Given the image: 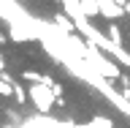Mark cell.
Instances as JSON below:
<instances>
[{
    "mask_svg": "<svg viewBox=\"0 0 130 128\" xmlns=\"http://www.w3.org/2000/svg\"><path fill=\"white\" fill-rule=\"evenodd\" d=\"M30 101L35 104V109H38L41 114H49V112H52V106L57 104V98H54V93H52V87L41 85V82L30 87Z\"/></svg>",
    "mask_w": 130,
    "mask_h": 128,
    "instance_id": "cell-1",
    "label": "cell"
},
{
    "mask_svg": "<svg viewBox=\"0 0 130 128\" xmlns=\"http://www.w3.org/2000/svg\"><path fill=\"white\" fill-rule=\"evenodd\" d=\"M98 8H100V16H106V19H117V16H122L125 14V8L122 6H117L114 0H98Z\"/></svg>",
    "mask_w": 130,
    "mask_h": 128,
    "instance_id": "cell-2",
    "label": "cell"
},
{
    "mask_svg": "<svg viewBox=\"0 0 130 128\" xmlns=\"http://www.w3.org/2000/svg\"><path fill=\"white\" fill-rule=\"evenodd\" d=\"M54 27H60V30L68 33V36H73V30H76V22H73L68 14H54Z\"/></svg>",
    "mask_w": 130,
    "mask_h": 128,
    "instance_id": "cell-3",
    "label": "cell"
},
{
    "mask_svg": "<svg viewBox=\"0 0 130 128\" xmlns=\"http://www.w3.org/2000/svg\"><path fill=\"white\" fill-rule=\"evenodd\" d=\"M81 8H84V14H87L89 19H95V16H100V8H98V0H81Z\"/></svg>",
    "mask_w": 130,
    "mask_h": 128,
    "instance_id": "cell-4",
    "label": "cell"
},
{
    "mask_svg": "<svg viewBox=\"0 0 130 128\" xmlns=\"http://www.w3.org/2000/svg\"><path fill=\"white\" fill-rule=\"evenodd\" d=\"M106 36H108V41H111L114 46H122V30L117 27V25H108V30H106Z\"/></svg>",
    "mask_w": 130,
    "mask_h": 128,
    "instance_id": "cell-5",
    "label": "cell"
},
{
    "mask_svg": "<svg viewBox=\"0 0 130 128\" xmlns=\"http://www.w3.org/2000/svg\"><path fill=\"white\" fill-rule=\"evenodd\" d=\"M11 87H14V98H16V104H27L30 93H24V87L19 85V82H11Z\"/></svg>",
    "mask_w": 130,
    "mask_h": 128,
    "instance_id": "cell-6",
    "label": "cell"
},
{
    "mask_svg": "<svg viewBox=\"0 0 130 128\" xmlns=\"http://www.w3.org/2000/svg\"><path fill=\"white\" fill-rule=\"evenodd\" d=\"M22 79L32 82V85H38V82H43V74H38V71H22Z\"/></svg>",
    "mask_w": 130,
    "mask_h": 128,
    "instance_id": "cell-7",
    "label": "cell"
},
{
    "mask_svg": "<svg viewBox=\"0 0 130 128\" xmlns=\"http://www.w3.org/2000/svg\"><path fill=\"white\" fill-rule=\"evenodd\" d=\"M92 125L95 128H114V123L108 120V117H100V114H98V117H92Z\"/></svg>",
    "mask_w": 130,
    "mask_h": 128,
    "instance_id": "cell-8",
    "label": "cell"
},
{
    "mask_svg": "<svg viewBox=\"0 0 130 128\" xmlns=\"http://www.w3.org/2000/svg\"><path fill=\"white\" fill-rule=\"evenodd\" d=\"M52 93H54V98H62V85H54V87H52Z\"/></svg>",
    "mask_w": 130,
    "mask_h": 128,
    "instance_id": "cell-9",
    "label": "cell"
},
{
    "mask_svg": "<svg viewBox=\"0 0 130 128\" xmlns=\"http://www.w3.org/2000/svg\"><path fill=\"white\" fill-rule=\"evenodd\" d=\"M122 98H125V101H130V85H122Z\"/></svg>",
    "mask_w": 130,
    "mask_h": 128,
    "instance_id": "cell-10",
    "label": "cell"
},
{
    "mask_svg": "<svg viewBox=\"0 0 130 128\" xmlns=\"http://www.w3.org/2000/svg\"><path fill=\"white\" fill-rule=\"evenodd\" d=\"M6 71V60H3V52H0V74Z\"/></svg>",
    "mask_w": 130,
    "mask_h": 128,
    "instance_id": "cell-11",
    "label": "cell"
},
{
    "mask_svg": "<svg viewBox=\"0 0 130 128\" xmlns=\"http://www.w3.org/2000/svg\"><path fill=\"white\" fill-rule=\"evenodd\" d=\"M114 3H117V6H122V8L127 6V0H114Z\"/></svg>",
    "mask_w": 130,
    "mask_h": 128,
    "instance_id": "cell-12",
    "label": "cell"
},
{
    "mask_svg": "<svg viewBox=\"0 0 130 128\" xmlns=\"http://www.w3.org/2000/svg\"><path fill=\"white\" fill-rule=\"evenodd\" d=\"M125 14H130V0H127V6H125Z\"/></svg>",
    "mask_w": 130,
    "mask_h": 128,
    "instance_id": "cell-13",
    "label": "cell"
},
{
    "mask_svg": "<svg viewBox=\"0 0 130 128\" xmlns=\"http://www.w3.org/2000/svg\"><path fill=\"white\" fill-rule=\"evenodd\" d=\"M54 3H65V0H54Z\"/></svg>",
    "mask_w": 130,
    "mask_h": 128,
    "instance_id": "cell-14",
    "label": "cell"
}]
</instances>
